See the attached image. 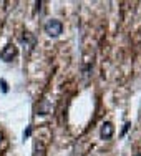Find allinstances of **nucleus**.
<instances>
[{"label": "nucleus", "mask_w": 141, "mask_h": 156, "mask_svg": "<svg viewBox=\"0 0 141 156\" xmlns=\"http://www.w3.org/2000/svg\"><path fill=\"white\" fill-rule=\"evenodd\" d=\"M133 156H141V153H138V154H133Z\"/></svg>", "instance_id": "nucleus-9"}, {"label": "nucleus", "mask_w": 141, "mask_h": 156, "mask_svg": "<svg viewBox=\"0 0 141 156\" xmlns=\"http://www.w3.org/2000/svg\"><path fill=\"white\" fill-rule=\"evenodd\" d=\"M50 110H51V105H50L48 100H42V101L37 105V108H35L37 115H48V113H50Z\"/></svg>", "instance_id": "nucleus-4"}, {"label": "nucleus", "mask_w": 141, "mask_h": 156, "mask_svg": "<svg viewBox=\"0 0 141 156\" xmlns=\"http://www.w3.org/2000/svg\"><path fill=\"white\" fill-rule=\"evenodd\" d=\"M15 55H17V47L15 45H7L2 51H0V58L7 63L12 62L13 58H15Z\"/></svg>", "instance_id": "nucleus-3"}, {"label": "nucleus", "mask_w": 141, "mask_h": 156, "mask_svg": "<svg viewBox=\"0 0 141 156\" xmlns=\"http://www.w3.org/2000/svg\"><path fill=\"white\" fill-rule=\"evenodd\" d=\"M0 87H2L3 93H7V91H9V85H7V81L3 80V78H0Z\"/></svg>", "instance_id": "nucleus-6"}, {"label": "nucleus", "mask_w": 141, "mask_h": 156, "mask_svg": "<svg viewBox=\"0 0 141 156\" xmlns=\"http://www.w3.org/2000/svg\"><path fill=\"white\" fill-rule=\"evenodd\" d=\"M0 141H2V133H0Z\"/></svg>", "instance_id": "nucleus-10"}, {"label": "nucleus", "mask_w": 141, "mask_h": 156, "mask_svg": "<svg viewBox=\"0 0 141 156\" xmlns=\"http://www.w3.org/2000/svg\"><path fill=\"white\" fill-rule=\"evenodd\" d=\"M128 128H129V123H125V126H123V131H121V136H125V133L128 131Z\"/></svg>", "instance_id": "nucleus-7"}, {"label": "nucleus", "mask_w": 141, "mask_h": 156, "mask_svg": "<svg viewBox=\"0 0 141 156\" xmlns=\"http://www.w3.org/2000/svg\"><path fill=\"white\" fill-rule=\"evenodd\" d=\"M30 133H32V128L28 126V128H27V131L23 133V138H28V136H30Z\"/></svg>", "instance_id": "nucleus-8"}, {"label": "nucleus", "mask_w": 141, "mask_h": 156, "mask_svg": "<svg viewBox=\"0 0 141 156\" xmlns=\"http://www.w3.org/2000/svg\"><path fill=\"white\" fill-rule=\"evenodd\" d=\"M43 28H45V33L48 37H53L55 38V37H58L63 32V23L60 20H57V18H50V20L45 22Z\"/></svg>", "instance_id": "nucleus-1"}, {"label": "nucleus", "mask_w": 141, "mask_h": 156, "mask_svg": "<svg viewBox=\"0 0 141 156\" xmlns=\"http://www.w3.org/2000/svg\"><path fill=\"white\" fill-rule=\"evenodd\" d=\"M43 144L42 143H35L33 144V156H43Z\"/></svg>", "instance_id": "nucleus-5"}, {"label": "nucleus", "mask_w": 141, "mask_h": 156, "mask_svg": "<svg viewBox=\"0 0 141 156\" xmlns=\"http://www.w3.org/2000/svg\"><path fill=\"white\" fill-rule=\"evenodd\" d=\"M113 133H115V126L111 121H105V123L101 125V128H100V136H101V140H111L113 138Z\"/></svg>", "instance_id": "nucleus-2"}]
</instances>
